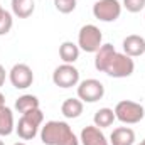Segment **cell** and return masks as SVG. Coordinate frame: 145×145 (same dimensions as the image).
Here are the masks:
<instances>
[{"instance_id":"1","label":"cell","mask_w":145,"mask_h":145,"mask_svg":"<svg viewBox=\"0 0 145 145\" xmlns=\"http://www.w3.org/2000/svg\"><path fill=\"white\" fill-rule=\"evenodd\" d=\"M40 142L44 145H79V138L66 121L51 120L40 127Z\"/></svg>"},{"instance_id":"2","label":"cell","mask_w":145,"mask_h":145,"mask_svg":"<svg viewBox=\"0 0 145 145\" xmlns=\"http://www.w3.org/2000/svg\"><path fill=\"white\" fill-rule=\"evenodd\" d=\"M42 121H44V113L40 111V108L25 111V113H22V116L15 127V132L22 140H32L39 133Z\"/></svg>"},{"instance_id":"3","label":"cell","mask_w":145,"mask_h":145,"mask_svg":"<svg viewBox=\"0 0 145 145\" xmlns=\"http://www.w3.org/2000/svg\"><path fill=\"white\" fill-rule=\"evenodd\" d=\"M113 111H115L116 120H120L125 125H135V123L142 121L145 116V108L140 103L132 101V100H121V101H118Z\"/></svg>"},{"instance_id":"4","label":"cell","mask_w":145,"mask_h":145,"mask_svg":"<svg viewBox=\"0 0 145 145\" xmlns=\"http://www.w3.org/2000/svg\"><path fill=\"white\" fill-rule=\"evenodd\" d=\"M78 46L84 52H96L103 46V34L95 24H86L78 32Z\"/></svg>"},{"instance_id":"5","label":"cell","mask_w":145,"mask_h":145,"mask_svg":"<svg viewBox=\"0 0 145 145\" xmlns=\"http://www.w3.org/2000/svg\"><path fill=\"white\" fill-rule=\"evenodd\" d=\"M133 71H135L133 57L127 56L125 52H116L113 56V59L110 61V64L106 66V69H105V72L110 78H116V79L128 78V76L133 74Z\"/></svg>"},{"instance_id":"6","label":"cell","mask_w":145,"mask_h":145,"mask_svg":"<svg viewBox=\"0 0 145 145\" xmlns=\"http://www.w3.org/2000/svg\"><path fill=\"white\" fill-rule=\"evenodd\" d=\"M105 96V86L100 79L88 78L78 83V98L83 103H96Z\"/></svg>"},{"instance_id":"7","label":"cell","mask_w":145,"mask_h":145,"mask_svg":"<svg viewBox=\"0 0 145 145\" xmlns=\"http://www.w3.org/2000/svg\"><path fill=\"white\" fill-rule=\"evenodd\" d=\"M93 15L101 22H115L121 15V3L118 0H98L93 5Z\"/></svg>"},{"instance_id":"8","label":"cell","mask_w":145,"mask_h":145,"mask_svg":"<svg viewBox=\"0 0 145 145\" xmlns=\"http://www.w3.org/2000/svg\"><path fill=\"white\" fill-rule=\"evenodd\" d=\"M52 83L56 86H59V88H64V89L78 86V83H79V71H78V68H74V64L63 63L52 72Z\"/></svg>"},{"instance_id":"9","label":"cell","mask_w":145,"mask_h":145,"mask_svg":"<svg viewBox=\"0 0 145 145\" xmlns=\"http://www.w3.org/2000/svg\"><path fill=\"white\" fill-rule=\"evenodd\" d=\"M8 79H10L14 88L27 89L34 83V72L31 69V66H27L24 63H19V64H14L12 69L8 71Z\"/></svg>"},{"instance_id":"10","label":"cell","mask_w":145,"mask_h":145,"mask_svg":"<svg viewBox=\"0 0 145 145\" xmlns=\"http://www.w3.org/2000/svg\"><path fill=\"white\" fill-rule=\"evenodd\" d=\"M79 140L83 145H110L106 140L105 133L101 132V128H98L96 125H88L81 130Z\"/></svg>"},{"instance_id":"11","label":"cell","mask_w":145,"mask_h":145,"mask_svg":"<svg viewBox=\"0 0 145 145\" xmlns=\"http://www.w3.org/2000/svg\"><path fill=\"white\" fill-rule=\"evenodd\" d=\"M123 52L130 57H138L145 54V39L138 34H130L123 39Z\"/></svg>"},{"instance_id":"12","label":"cell","mask_w":145,"mask_h":145,"mask_svg":"<svg viewBox=\"0 0 145 145\" xmlns=\"http://www.w3.org/2000/svg\"><path fill=\"white\" fill-rule=\"evenodd\" d=\"M115 54H116L115 46H111V44H103V46L95 52V68L100 72H105L106 66L110 64V61L113 59Z\"/></svg>"},{"instance_id":"13","label":"cell","mask_w":145,"mask_h":145,"mask_svg":"<svg viewBox=\"0 0 145 145\" xmlns=\"http://www.w3.org/2000/svg\"><path fill=\"white\" fill-rule=\"evenodd\" d=\"M135 132L130 127H118L110 135V145H133Z\"/></svg>"},{"instance_id":"14","label":"cell","mask_w":145,"mask_h":145,"mask_svg":"<svg viewBox=\"0 0 145 145\" xmlns=\"http://www.w3.org/2000/svg\"><path fill=\"white\" fill-rule=\"evenodd\" d=\"M12 14L19 19H27L36 10V0H12Z\"/></svg>"},{"instance_id":"15","label":"cell","mask_w":145,"mask_h":145,"mask_svg":"<svg viewBox=\"0 0 145 145\" xmlns=\"http://www.w3.org/2000/svg\"><path fill=\"white\" fill-rule=\"evenodd\" d=\"M79 46L74 44L71 40H64L61 46H59V57L63 59V63L66 64H74L78 59H79Z\"/></svg>"},{"instance_id":"16","label":"cell","mask_w":145,"mask_h":145,"mask_svg":"<svg viewBox=\"0 0 145 145\" xmlns=\"http://www.w3.org/2000/svg\"><path fill=\"white\" fill-rule=\"evenodd\" d=\"M83 110H84V105H83V101L79 98H68L61 105V113L66 118H69V120L79 118L81 113H83Z\"/></svg>"},{"instance_id":"17","label":"cell","mask_w":145,"mask_h":145,"mask_svg":"<svg viewBox=\"0 0 145 145\" xmlns=\"http://www.w3.org/2000/svg\"><path fill=\"white\" fill-rule=\"evenodd\" d=\"M15 130L14 113L8 106L0 108V137H8Z\"/></svg>"},{"instance_id":"18","label":"cell","mask_w":145,"mask_h":145,"mask_svg":"<svg viewBox=\"0 0 145 145\" xmlns=\"http://www.w3.org/2000/svg\"><path fill=\"white\" fill-rule=\"evenodd\" d=\"M115 120H116V116L111 108H100L93 116V125H96L98 128H108L113 125Z\"/></svg>"},{"instance_id":"19","label":"cell","mask_w":145,"mask_h":145,"mask_svg":"<svg viewBox=\"0 0 145 145\" xmlns=\"http://www.w3.org/2000/svg\"><path fill=\"white\" fill-rule=\"evenodd\" d=\"M39 98L34 95H22L15 100V110L19 113H25V111H31V110L39 108Z\"/></svg>"},{"instance_id":"20","label":"cell","mask_w":145,"mask_h":145,"mask_svg":"<svg viewBox=\"0 0 145 145\" xmlns=\"http://www.w3.org/2000/svg\"><path fill=\"white\" fill-rule=\"evenodd\" d=\"M12 25H14V19H12V14L8 12V10H2L0 12V36H5V34H8L10 32V29H12Z\"/></svg>"},{"instance_id":"21","label":"cell","mask_w":145,"mask_h":145,"mask_svg":"<svg viewBox=\"0 0 145 145\" xmlns=\"http://www.w3.org/2000/svg\"><path fill=\"white\" fill-rule=\"evenodd\" d=\"M76 5H78L76 0H54V7L61 14H71V12H74Z\"/></svg>"},{"instance_id":"22","label":"cell","mask_w":145,"mask_h":145,"mask_svg":"<svg viewBox=\"0 0 145 145\" xmlns=\"http://www.w3.org/2000/svg\"><path fill=\"white\" fill-rule=\"evenodd\" d=\"M121 7H125L132 14H137V12H140V10L145 8V0H123Z\"/></svg>"},{"instance_id":"23","label":"cell","mask_w":145,"mask_h":145,"mask_svg":"<svg viewBox=\"0 0 145 145\" xmlns=\"http://www.w3.org/2000/svg\"><path fill=\"white\" fill-rule=\"evenodd\" d=\"M5 79H7V71H5V68L0 64V88L5 84Z\"/></svg>"},{"instance_id":"24","label":"cell","mask_w":145,"mask_h":145,"mask_svg":"<svg viewBox=\"0 0 145 145\" xmlns=\"http://www.w3.org/2000/svg\"><path fill=\"white\" fill-rule=\"evenodd\" d=\"M5 106V96H3V93H0V108H3Z\"/></svg>"},{"instance_id":"25","label":"cell","mask_w":145,"mask_h":145,"mask_svg":"<svg viewBox=\"0 0 145 145\" xmlns=\"http://www.w3.org/2000/svg\"><path fill=\"white\" fill-rule=\"evenodd\" d=\"M14 145H27V144H24V142H17V144H14Z\"/></svg>"},{"instance_id":"26","label":"cell","mask_w":145,"mask_h":145,"mask_svg":"<svg viewBox=\"0 0 145 145\" xmlns=\"http://www.w3.org/2000/svg\"><path fill=\"white\" fill-rule=\"evenodd\" d=\"M138 145H145V138H144V140H142V142H140Z\"/></svg>"},{"instance_id":"27","label":"cell","mask_w":145,"mask_h":145,"mask_svg":"<svg viewBox=\"0 0 145 145\" xmlns=\"http://www.w3.org/2000/svg\"><path fill=\"white\" fill-rule=\"evenodd\" d=\"M0 145H5V144H3V142H2V140H0Z\"/></svg>"},{"instance_id":"28","label":"cell","mask_w":145,"mask_h":145,"mask_svg":"<svg viewBox=\"0 0 145 145\" xmlns=\"http://www.w3.org/2000/svg\"><path fill=\"white\" fill-rule=\"evenodd\" d=\"M2 10H3V8H2V5H0V12H2Z\"/></svg>"}]
</instances>
